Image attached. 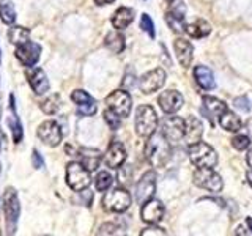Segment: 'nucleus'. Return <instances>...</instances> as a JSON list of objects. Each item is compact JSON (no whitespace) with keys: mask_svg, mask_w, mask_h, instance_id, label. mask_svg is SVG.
<instances>
[{"mask_svg":"<svg viewBox=\"0 0 252 236\" xmlns=\"http://www.w3.org/2000/svg\"><path fill=\"white\" fill-rule=\"evenodd\" d=\"M145 157L153 167H164L170 157L169 139L162 132H155L145 144Z\"/></svg>","mask_w":252,"mask_h":236,"instance_id":"nucleus-1","label":"nucleus"},{"mask_svg":"<svg viewBox=\"0 0 252 236\" xmlns=\"http://www.w3.org/2000/svg\"><path fill=\"white\" fill-rule=\"evenodd\" d=\"M188 154L197 169H213L218 164L216 151L205 142H197V144L189 145Z\"/></svg>","mask_w":252,"mask_h":236,"instance_id":"nucleus-2","label":"nucleus"},{"mask_svg":"<svg viewBox=\"0 0 252 236\" xmlns=\"http://www.w3.org/2000/svg\"><path fill=\"white\" fill-rule=\"evenodd\" d=\"M158 129V114L152 106H140L136 112L137 136L148 139Z\"/></svg>","mask_w":252,"mask_h":236,"instance_id":"nucleus-3","label":"nucleus"},{"mask_svg":"<svg viewBox=\"0 0 252 236\" xmlns=\"http://www.w3.org/2000/svg\"><path fill=\"white\" fill-rule=\"evenodd\" d=\"M3 211L6 220V230L8 233H14L21 214V205H19L18 194H16L13 187H8L3 195Z\"/></svg>","mask_w":252,"mask_h":236,"instance_id":"nucleus-4","label":"nucleus"},{"mask_svg":"<svg viewBox=\"0 0 252 236\" xmlns=\"http://www.w3.org/2000/svg\"><path fill=\"white\" fill-rule=\"evenodd\" d=\"M90 172L81 162H69L66 165V183L76 192H81L90 186Z\"/></svg>","mask_w":252,"mask_h":236,"instance_id":"nucleus-5","label":"nucleus"},{"mask_svg":"<svg viewBox=\"0 0 252 236\" xmlns=\"http://www.w3.org/2000/svg\"><path fill=\"white\" fill-rule=\"evenodd\" d=\"M131 206V195L123 187H115L102 197V208L110 212H123Z\"/></svg>","mask_w":252,"mask_h":236,"instance_id":"nucleus-6","label":"nucleus"},{"mask_svg":"<svg viewBox=\"0 0 252 236\" xmlns=\"http://www.w3.org/2000/svg\"><path fill=\"white\" fill-rule=\"evenodd\" d=\"M194 184L213 194L220 192L224 187L222 178L213 169H197L194 172Z\"/></svg>","mask_w":252,"mask_h":236,"instance_id":"nucleus-7","label":"nucleus"},{"mask_svg":"<svg viewBox=\"0 0 252 236\" xmlns=\"http://www.w3.org/2000/svg\"><path fill=\"white\" fill-rule=\"evenodd\" d=\"M106 104H107V109H110L112 112H115L120 118H126V117H129V114H131L132 99H131L128 91L117 90V91H112L106 98Z\"/></svg>","mask_w":252,"mask_h":236,"instance_id":"nucleus-8","label":"nucleus"},{"mask_svg":"<svg viewBox=\"0 0 252 236\" xmlns=\"http://www.w3.org/2000/svg\"><path fill=\"white\" fill-rule=\"evenodd\" d=\"M16 59H18L24 66H35L39 57H41V46L36 44V43H32V41H27L24 44H19L16 46Z\"/></svg>","mask_w":252,"mask_h":236,"instance_id":"nucleus-9","label":"nucleus"},{"mask_svg":"<svg viewBox=\"0 0 252 236\" xmlns=\"http://www.w3.org/2000/svg\"><path fill=\"white\" fill-rule=\"evenodd\" d=\"M186 131V120L180 117H165L161 124V132L169 142H180L185 137Z\"/></svg>","mask_w":252,"mask_h":236,"instance_id":"nucleus-10","label":"nucleus"},{"mask_svg":"<svg viewBox=\"0 0 252 236\" xmlns=\"http://www.w3.org/2000/svg\"><path fill=\"white\" fill-rule=\"evenodd\" d=\"M165 82V71L161 68H156L153 71H148L147 74H144L139 81V88L142 93L150 94L155 93L161 88Z\"/></svg>","mask_w":252,"mask_h":236,"instance_id":"nucleus-11","label":"nucleus"},{"mask_svg":"<svg viewBox=\"0 0 252 236\" xmlns=\"http://www.w3.org/2000/svg\"><path fill=\"white\" fill-rule=\"evenodd\" d=\"M36 136L39 137V140H41L43 144L49 145V147H57L62 142V137H63L60 126L52 120L43 121L41 124H39V128L36 131Z\"/></svg>","mask_w":252,"mask_h":236,"instance_id":"nucleus-12","label":"nucleus"},{"mask_svg":"<svg viewBox=\"0 0 252 236\" xmlns=\"http://www.w3.org/2000/svg\"><path fill=\"white\" fill-rule=\"evenodd\" d=\"M156 191V173L153 170L145 172L136 186V199L139 203H145L153 197Z\"/></svg>","mask_w":252,"mask_h":236,"instance_id":"nucleus-13","label":"nucleus"},{"mask_svg":"<svg viewBox=\"0 0 252 236\" xmlns=\"http://www.w3.org/2000/svg\"><path fill=\"white\" fill-rule=\"evenodd\" d=\"M164 216V205L159 200L150 199L145 203H142L140 217L147 224H158L162 220Z\"/></svg>","mask_w":252,"mask_h":236,"instance_id":"nucleus-14","label":"nucleus"},{"mask_svg":"<svg viewBox=\"0 0 252 236\" xmlns=\"http://www.w3.org/2000/svg\"><path fill=\"white\" fill-rule=\"evenodd\" d=\"M71 99L76 102L77 112L81 114V115L92 117V115L96 114V110H98L96 102H94V99L87 91H84V90H74L73 93H71Z\"/></svg>","mask_w":252,"mask_h":236,"instance_id":"nucleus-15","label":"nucleus"},{"mask_svg":"<svg viewBox=\"0 0 252 236\" xmlns=\"http://www.w3.org/2000/svg\"><path fill=\"white\" fill-rule=\"evenodd\" d=\"M102 159H104V164L109 169H120L126 161V149L122 142H112Z\"/></svg>","mask_w":252,"mask_h":236,"instance_id":"nucleus-16","label":"nucleus"},{"mask_svg":"<svg viewBox=\"0 0 252 236\" xmlns=\"http://www.w3.org/2000/svg\"><path fill=\"white\" fill-rule=\"evenodd\" d=\"M27 81L36 94H44L46 91H49V79L41 68H32L30 71H27Z\"/></svg>","mask_w":252,"mask_h":236,"instance_id":"nucleus-17","label":"nucleus"},{"mask_svg":"<svg viewBox=\"0 0 252 236\" xmlns=\"http://www.w3.org/2000/svg\"><path fill=\"white\" fill-rule=\"evenodd\" d=\"M158 102L165 114H175L183 106V96L175 90H167L161 94Z\"/></svg>","mask_w":252,"mask_h":236,"instance_id":"nucleus-18","label":"nucleus"},{"mask_svg":"<svg viewBox=\"0 0 252 236\" xmlns=\"http://www.w3.org/2000/svg\"><path fill=\"white\" fill-rule=\"evenodd\" d=\"M173 47H175V54L177 59L180 61V65L183 68H189L192 63V55H194V47L192 44L185 38H177L175 43H173Z\"/></svg>","mask_w":252,"mask_h":236,"instance_id":"nucleus-19","label":"nucleus"},{"mask_svg":"<svg viewBox=\"0 0 252 236\" xmlns=\"http://www.w3.org/2000/svg\"><path fill=\"white\" fill-rule=\"evenodd\" d=\"M225 110H227V104L224 101L213 98V96H203L202 112H203V115H207V118L211 123L215 121V118H219L222 115Z\"/></svg>","mask_w":252,"mask_h":236,"instance_id":"nucleus-20","label":"nucleus"},{"mask_svg":"<svg viewBox=\"0 0 252 236\" xmlns=\"http://www.w3.org/2000/svg\"><path fill=\"white\" fill-rule=\"evenodd\" d=\"M203 134V124L197 117H189L186 120V131H185V140L188 145H192L200 142Z\"/></svg>","mask_w":252,"mask_h":236,"instance_id":"nucleus-21","label":"nucleus"},{"mask_svg":"<svg viewBox=\"0 0 252 236\" xmlns=\"http://www.w3.org/2000/svg\"><path fill=\"white\" fill-rule=\"evenodd\" d=\"M74 156H79V162H81L84 167L89 172H94L99 167L101 162V153L98 149H87V148H81L77 149Z\"/></svg>","mask_w":252,"mask_h":236,"instance_id":"nucleus-22","label":"nucleus"},{"mask_svg":"<svg viewBox=\"0 0 252 236\" xmlns=\"http://www.w3.org/2000/svg\"><path fill=\"white\" fill-rule=\"evenodd\" d=\"M10 110H11V114H10V117H8V126H10V129H11L14 144H19V142L22 140V136H24V129H22L21 120L18 117V112H16V101H14L13 94L10 96Z\"/></svg>","mask_w":252,"mask_h":236,"instance_id":"nucleus-23","label":"nucleus"},{"mask_svg":"<svg viewBox=\"0 0 252 236\" xmlns=\"http://www.w3.org/2000/svg\"><path fill=\"white\" fill-rule=\"evenodd\" d=\"M194 77H195V82L199 84L203 90H213L216 87L215 82V76H213L211 69L207 66H195L194 68Z\"/></svg>","mask_w":252,"mask_h":236,"instance_id":"nucleus-24","label":"nucleus"},{"mask_svg":"<svg viewBox=\"0 0 252 236\" xmlns=\"http://www.w3.org/2000/svg\"><path fill=\"white\" fill-rule=\"evenodd\" d=\"M132 21H134V11L131 10V8H126V6L118 8L112 16V26L117 30L126 29Z\"/></svg>","mask_w":252,"mask_h":236,"instance_id":"nucleus-25","label":"nucleus"},{"mask_svg":"<svg viewBox=\"0 0 252 236\" xmlns=\"http://www.w3.org/2000/svg\"><path fill=\"white\" fill-rule=\"evenodd\" d=\"M185 31L192 38H203V36H208L211 33V27H210V24L207 21L199 19V21H195L192 24H188Z\"/></svg>","mask_w":252,"mask_h":236,"instance_id":"nucleus-26","label":"nucleus"},{"mask_svg":"<svg viewBox=\"0 0 252 236\" xmlns=\"http://www.w3.org/2000/svg\"><path fill=\"white\" fill-rule=\"evenodd\" d=\"M219 124L228 132H236L241 129V120L240 117L230 112V110H225V112L219 117Z\"/></svg>","mask_w":252,"mask_h":236,"instance_id":"nucleus-27","label":"nucleus"},{"mask_svg":"<svg viewBox=\"0 0 252 236\" xmlns=\"http://www.w3.org/2000/svg\"><path fill=\"white\" fill-rule=\"evenodd\" d=\"M29 38H30L29 29H24L21 26H13L10 30H8V39H10V43H13L14 46L27 43Z\"/></svg>","mask_w":252,"mask_h":236,"instance_id":"nucleus-28","label":"nucleus"},{"mask_svg":"<svg viewBox=\"0 0 252 236\" xmlns=\"http://www.w3.org/2000/svg\"><path fill=\"white\" fill-rule=\"evenodd\" d=\"M104 44L107 49L112 51L114 54H120L125 49V38L123 35L118 33V31H110L104 39Z\"/></svg>","mask_w":252,"mask_h":236,"instance_id":"nucleus-29","label":"nucleus"},{"mask_svg":"<svg viewBox=\"0 0 252 236\" xmlns=\"http://www.w3.org/2000/svg\"><path fill=\"white\" fill-rule=\"evenodd\" d=\"M0 19L11 26L16 21V10L11 0H0Z\"/></svg>","mask_w":252,"mask_h":236,"instance_id":"nucleus-30","label":"nucleus"},{"mask_svg":"<svg viewBox=\"0 0 252 236\" xmlns=\"http://www.w3.org/2000/svg\"><path fill=\"white\" fill-rule=\"evenodd\" d=\"M60 106H62L60 96H59V94H52V96H49V98L41 102V110L47 115H54V114H57V110L60 109Z\"/></svg>","mask_w":252,"mask_h":236,"instance_id":"nucleus-31","label":"nucleus"},{"mask_svg":"<svg viewBox=\"0 0 252 236\" xmlns=\"http://www.w3.org/2000/svg\"><path fill=\"white\" fill-rule=\"evenodd\" d=\"M112 183H114V178L109 172H99L96 178H94V186H96V189L101 192L107 191V189L112 186Z\"/></svg>","mask_w":252,"mask_h":236,"instance_id":"nucleus-32","label":"nucleus"},{"mask_svg":"<svg viewBox=\"0 0 252 236\" xmlns=\"http://www.w3.org/2000/svg\"><path fill=\"white\" fill-rule=\"evenodd\" d=\"M183 19L185 18H178V16L172 14V13H167L165 14V21H167V24L170 26V29L175 31V33H181V31H185L186 26L183 24Z\"/></svg>","mask_w":252,"mask_h":236,"instance_id":"nucleus-33","label":"nucleus"},{"mask_svg":"<svg viewBox=\"0 0 252 236\" xmlns=\"http://www.w3.org/2000/svg\"><path fill=\"white\" fill-rule=\"evenodd\" d=\"M104 120H106V123L109 124V128L110 129H118L120 128V117H118L115 112H112L110 109H107V110H104Z\"/></svg>","mask_w":252,"mask_h":236,"instance_id":"nucleus-34","label":"nucleus"},{"mask_svg":"<svg viewBox=\"0 0 252 236\" xmlns=\"http://www.w3.org/2000/svg\"><path fill=\"white\" fill-rule=\"evenodd\" d=\"M140 29L144 30L150 38H155V26H153L152 18H150L148 14H142V18H140Z\"/></svg>","mask_w":252,"mask_h":236,"instance_id":"nucleus-35","label":"nucleus"},{"mask_svg":"<svg viewBox=\"0 0 252 236\" xmlns=\"http://www.w3.org/2000/svg\"><path fill=\"white\" fill-rule=\"evenodd\" d=\"M251 144V137L248 136H243V134H240V136H235L232 139V147L235 149H238V151H243V149H246Z\"/></svg>","mask_w":252,"mask_h":236,"instance_id":"nucleus-36","label":"nucleus"},{"mask_svg":"<svg viewBox=\"0 0 252 236\" xmlns=\"http://www.w3.org/2000/svg\"><path fill=\"white\" fill-rule=\"evenodd\" d=\"M233 107L241 114H248L251 110V101L246 96H238L233 99Z\"/></svg>","mask_w":252,"mask_h":236,"instance_id":"nucleus-37","label":"nucleus"},{"mask_svg":"<svg viewBox=\"0 0 252 236\" xmlns=\"http://www.w3.org/2000/svg\"><path fill=\"white\" fill-rule=\"evenodd\" d=\"M142 236H164V235H167V232L162 230V228L159 227H156V224H150V227L144 228V230L140 232Z\"/></svg>","mask_w":252,"mask_h":236,"instance_id":"nucleus-38","label":"nucleus"},{"mask_svg":"<svg viewBox=\"0 0 252 236\" xmlns=\"http://www.w3.org/2000/svg\"><path fill=\"white\" fill-rule=\"evenodd\" d=\"M118 227L115 224H102L98 230V235H117Z\"/></svg>","mask_w":252,"mask_h":236,"instance_id":"nucleus-39","label":"nucleus"},{"mask_svg":"<svg viewBox=\"0 0 252 236\" xmlns=\"http://www.w3.org/2000/svg\"><path fill=\"white\" fill-rule=\"evenodd\" d=\"M32 162H33V167L35 169H43L44 167V161L41 154H39L38 149H33V154H32Z\"/></svg>","mask_w":252,"mask_h":236,"instance_id":"nucleus-40","label":"nucleus"},{"mask_svg":"<svg viewBox=\"0 0 252 236\" xmlns=\"http://www.w3.org/2000/svg\"><path fill=\"white\" fill-rule=\"evenodd\" d=\"M123 87H125V88H129V90L134 87V73H132V71H131V74H129V76H128V74L125 76Z\"/></svg>","mask_w":252,"mask_h":236,"instance_id":"nucleus-41","label":"nucleus"},{"mask_svg":"<svg viewBox=\"0 0 252 236\" xmlns=\"http://www.w3.org/2000/svg\"><path fill=\"white\" fill-rule=\"evenodd\" d=\"M114 0H94V3L96 5H99V6H102V5H109V3H112Z\"/></svg>","mask_w":252,"mask_h":236,"instance_id":"nucleus-42","label":"nucleus"},{"mask_svg":"<svg viewBox=\"0 0 252 236\" xmlns=\"http://www.w3.org/2000/svg\"><path fill=\"white\" fill-rule=\"evenodd\" d=\"M246 161H248V164H249V167L252 169V148L248 151V154H246Z\"/></svg>","mask_w":252,"mask_h":236,"instance_id":"nucleus-43","label":"nucleus"},{"mask_svg":"<svg viewBox=\"0 0 252 236\" xmlns=\"http://www.w3.org/2000/svg\"><path fill=\"white\" fill-rule=\"evenodd\" d=\"M248 228H244V227H238L236 228V232H235V235H248Z\"/></svg>","mask_w":252,"mask_h":236,"instance_id":"nucleus-44","label":"nucleus"},{"mask_svg":"<svg viewBox=\"0 0 252 236\" xmlns=\"http://www.w3.org/2000/svg\"><path fill=\"white\" fill-rule=\"evenodd\" d=\"M3 142H5V136H3V132L0 131V151H2V148H3Z\"/></svg>","mask_w":252,"mask_h":236,"instance_id":"nucleus-45","label":"nucleus"},{"mask_svg":"<svg viewBox=\"0 0 252 236\" xmlns=\"http://www.w3.org/2000/svg\"><path fill=\"white\" fill-rule=\"evenodd\" d=\"M248 132H249V137L252 139V118L248 121Z\"/></svg>","mask_w":252,"mask_h":236,"instance_id":"nucleus-46","label":"nucleus"},{"mask_svg":"<svg viewBox=\"0 0 252 236\" xmlns=\"http://www.w3.org/2000/svg\"><path fill=\"white\" fill-rule=\"evenodd\" d=\"M246 224H248L249 230H251V233H252V219H251V217H248V219H246Z\"/></svg>","mask_w":252,"mask_h":236,"instance_id":"nucleus-47","label":"nucleus"},{"mask_svg":"<svg viewBox=\"0 0 252 236\" xmlns=\"http://www.w3.org/2000/svg\"><path fill=\"white\" fill-rule=\"evenodd\" d=\"M246 177H248V181H249V184L252 186V170H249V172H248V175H246Z\"/></svg>","mask_w":252,"mask_h":236,"instance_id":"nucleus-48","label":"nucleus"},{"mask_svg":"<svg viewBox=\"0 0 252 236\" xmlns=\"http://www.w3.org/2000/svg\"><path fill=\"white\" fill-rule=\"evenodd\" d=\"M0 117H2V106H0Z\"/></svg>","mask_w":252,"mask_h":236,"instance_id":"nucleus-49","label":"nucleus"},{"mask_svg":"<svg viewBox=\"0 0 252 236\" xmlns=\"http://www.w3.org/2000/svg\"><path fill=\"white\" fill-rule=\"evenodd\" d=\"M167 2H169V3H170V2H173V0H167Z\"/></svg>","mask_w":252,"mask_h":236,"instance_id":"nucleus-50","label":"nucleus"},{"mask_svg":"<svg viewBox=\"0 0 252 236\" xmlns=\"http://www.w3.org/2000/svg\"><path fill=\"white\" fill-rule=\"evenodd\" d=\"M0 172H2V165H0Z\"/></svg>","mask_w":252,"mask_h":236,"instance_id":"nucleus-51","label":"nucleus"}]
</instances>
